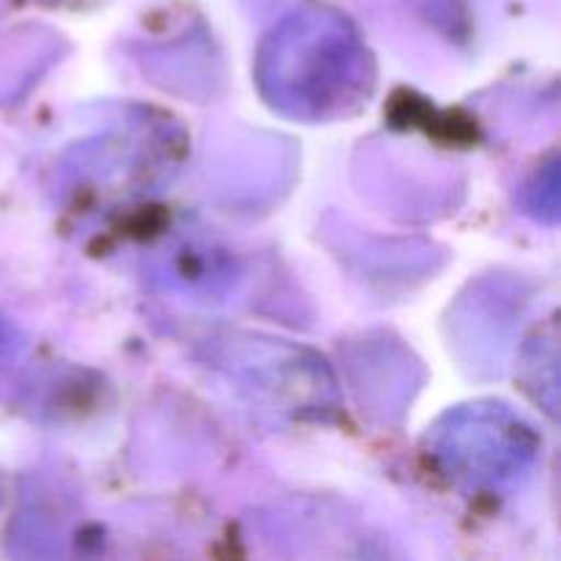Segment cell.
Segmentation results:
<instances>
[{"instance_id": "cell-2", "label": "cell", "mask_w": 561, "mask_h": 561, "mask_svg": "<svg viewBox=\"0 0 561 561\" xmlns=\"http://www.w3.org/2000/svg\"><path fill=\"white\" fill-rule=\"evenodd\" d=\"M535 436L504 409L458 411L438 427L436 458L469 485H499L513 480L535 458Z\"/></svg>"}, {"instance_id": "cell-3", "label": "cell", "mask_w": 561, "mask_h": 561, "mask_svg": "<svg viewBox=\"0 0 561 561\" xmlns=\"http://www.w3.org/2000/svg\"><path fill=\"white\" fill-rule=\"evenodd\" d=\"M5 345H9V337H5V329L3 323H0V356L5 354Z\"/></svg>"}, {"instance_id": "cell-1", "label": "cell", "mask_w": 561, "mask_h": 561, "mask_svg": "<svg viewBox=\"0 0 561 561\" xmlns=\"http://www.w3.org/2000/svg\"><path fill=\"white\" fill-rule=\"evenodd\" d=\"M263 82L296 115L343 107L365 80V53L337 16H296L263 55Z\"/></svg>"}]
</instances>
